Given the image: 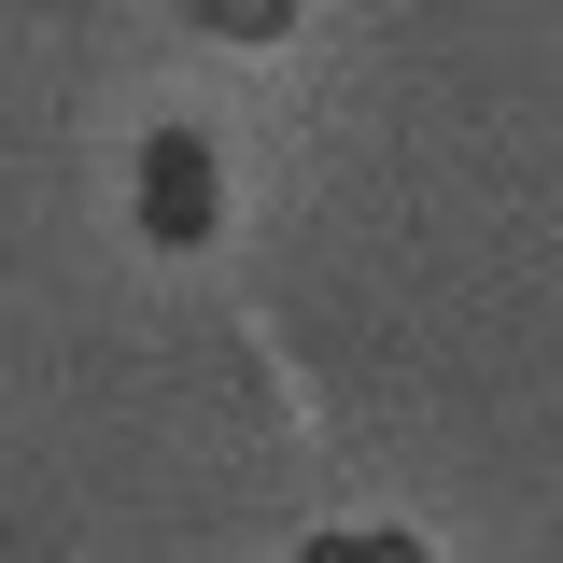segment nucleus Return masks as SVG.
<instances>
[{"instance_id": "nucleus-1", "label": "nucleus", "mask_w": 563, "mask_h": 563, "mask_svg": "<svg viewBox=\"0 0 563 563\" xmlns=\"http://www.w3.org/2000/svg\"><path fill=\"white\" fill-rule=\"evenodd\" d=\"M141 211H155V225H184V240L211 225V184H198V155H184V141L155 155V184H141Z\"/></svg>"}, {"instance_id": "nucleus-2", "label": "nucleus", "mask_w": 563, "mask_h": 563, "mask_svg": "<svg viewBox=\"0 0 563 563\" xmlns=\"http://www.w3.org/2000/svg\"><path fill=\"white\" fill-rule=\"evenodd\" d=\"M296 563H422V550H409V536H310Z\"/></svg>"}, {"instance_id": "nucleus-3", "label": "nucleus", "mask_w": 563, "mask_h": 563, "mask_svg": "<svg viewBox=\"0 0 563 563\" xmlns=\"http://www.w3.org/2000/svg\"><path fill=\"white\" fill-rule=\"evenodd\" d=\"M211 14H225L240 43H268V29H296V0H211Z\"/></svg>"}]
</instances>
